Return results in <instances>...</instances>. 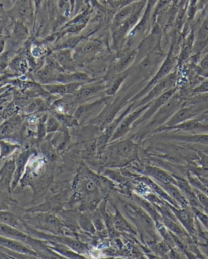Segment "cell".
I'll use <instances>...</instances> for the list:
<instances>
[{
	"label": "cell",
	"mask_w": 208,
	"mask_h": 259,
	"mask_svg": "<svg viewBox=\"0 0 208 259\" xmlns=\"http://www.w3.org/2000/svg\"><path fill=\"white\" fill-rule=\"evenodd\" d=\"M181 101L176 94L172 96L170 98L169 101L167 103H164L159 110L157 111L156 113L153 116L151 122H149L146 127V131H150L152 130L159 128L167 122V120L169 119L171 116L180 107V103Z\"/></svg>",
	"instance_id": "obj_1"
},
{
	"label": "cell",
	"mask_w": 208,
	"mask_h": 259,
	"mask_svg": "<svg viewBox=\"0 0 208 259\" xmlns=\"http://www.w3.org/2000/svg\"><path fill=\"white\" fill-rule=\"evenodd\" d=\"M177 81V73L172 72L170 73L168 76H165L164 79H162L161 81H159L158 83L155 84L153 88L149 90L147 96H145V98L140 99L138 102L135 107H141V106L147 104L149 102L154 100L155 98H158L159 96L163 94L164 92L169 90L171 88H174L175 84Z\"/></svg>",
	"instance_id": "obj_2"
},
{
	"label": "cell",
	"mask_w": 208,
	"mask_h": 259,
	"mask_svg": "<svg viewBox=\"0 0 208 259\" xmlns=\"http://www.w3.org/2000/svg\"><path fill=\"white\" fill-rule=\"evenodd\" d=\"M202 111L203 110H201V108L196 107V105H190L188 107L178 108L171 116L169 119L167 120V122L161 127L157 128L156 130L157 131H164L167 127L181 124L182 122L192 119L194 117L198 115L199 113H201Z\"/></svg>",
	"instance_id": "obj_3"
},
{
	"label": "cell",
	"mask_w": 208,
	"mask_h": 259,
	"mask_svg": "<svg viewBox=\"0 0 208 259\" xmlns=\"http://www.w3.org/2000/svg\"><path fill=\"white\" fill-rule=\"evenodd\" d=\"M177 92V88H172L167 92H164L163 94L155 98L154 100L150 102V105H149V109L145 112L143 116L139 117L135 122L133 126L136 127L138 125L141 124L142 122H145V121L150 119L156 113L157 111L159 110V108H161L162 106L164 105V103H167L169 101L170 98H172V96L174 95L175 93Z\"/></svg>",
	"instance_id": "obj_4"
},
{
	"label": "cell",
	"mask_w": 208,
	"mask_h": 259,
	"mask_svg": "<svg viewBox=\"0 0 208 259\" xmlns=\"http://www.w3.org/2000/svg\"><path fill=\"white\" fill-rule=\"evenodd\" d=\"M176 61H175L174 57H172L171 55L168 56L164 61V64L162 65L161 67L159 69L157 74H155V76L154 78L152 79L150 82L148 83L147 86L145 87L143 90L140 91V93H138L137 95L135 96L134 98L131 99L132 102H137L141 97L145 96L146 93L150 90L155 84L158 83L159 81H161L162 79H164L165 76H168L172 69L174 68Z\"/></svg>",
	"instance_id": "obj_5"
},
{
	"label": "cell",
	"mask_w": 208,
	"mask_h": 259,
	"mask_svg": "<svg viewBox=\"0 0 208 259\" xmlns=\"http://www.w3.org/2000/svg\"><path fill=\"white\" fill-rule=\"evenodd\" d=\"M150 105V102L145 105L141 106L140 108H138L137 110L131 113L130 116H128L127 117H125L124 119L122 120V122L120 123L118 128L116 130L114 134H113V138L112 140H117L118 138L122 137L126 133L130 130L131 126H133L134 122L141 116L144 112L147 110V108H149Z\"/></svg>",
	"instance_id": "obj_6"
},
{
	"label": "cell",
	"mask_w": 208,
	"mask_h": 259,
	"mask_svg": "<svg viewBox=\"0 0 208 259\" xmlns=\"http://www.w3.org/2000/svg\"><path fill=\"white\" fill-rule=\"evenodd\" d=\"M0 236L11 238V239L17 240V241L24 242L26 244L31 245V246L32 245L34 246V243L37 242L35 240L30 238L27 235L23 233L20 229L2 223H0Z\"/></svg>",
	"instance_id": "obj_7"
},
{
	"label": "cell",
	"mask_w": 208,
	"mask_h": 259,
	"mask_svg": "<svg viewBox=\"0 0 208 259\" xmlns=\"http://www.w3.org/2000/svg\"><path fill=\"white\" fill-rule=\"evenodd\" d=\"M0 246L4 247V248H7V249L12 250L15 252H20L21 254L25 255H34L36 256V252L30 249V247L25 246L24 242H20L17 240L11 239V238H8V237H3L0 236Z\"/></svg>",
	"instance_id": "obj_8"
},
{
	"label": "cell",
	"mask_w": 208,
	"mask_h": 259,
	"mask_svg": "<svg viewBox=\"0 0 208 259\" xmlns=\"http://www.w3.org/2000/svg\"><path fill=\"white\" fill-rule=\"evenodd\" d=\"M171 209L186 230L188 231L191 235H193L195 233V225L191 213L186 209H175L173 207Z\"/></svg>",
	"instance_id": "obj_9"
},
{
	"label": "cell",
	"mask_w": 208,
	"mask_h": 259,
	"mask_svg": "<svg viewBox=\"0 0 208 259\" xmlns=\"http://www.w3.org/2000/svg\"><path fill=\"white\" fill-rule=\"evenodd\" d=\"M169 139L178 140L182 142L191 143V144L208 145V134H196L191 135H172Z\"/></svg>",
	"instance_id": "obj_10"
},
{
	"label": "cell",
	"mask_w": 208,
	"mask_h": 259,
	"mask_svg": "<svg viewBox=\"0 0 208 259\" xmlns=\"http://www.w3.org/2000/svg\"><path fill=\"white\" fill-rule=\"evenodd\" d=\"M164 191H167V193L169 196L174 199L175 201L181 204L184 207L186 208L188 206L189 201L186 198V196H184V194L181 193V191L176 186V184L169 183L163 185Z\"/></svg>",
	"instance_id": "obj_11"
},
{
	"label": "cell",
	"mask_w": 208,
	"mask_h": 259,
	"mask_svg": "<svg viewBox=\"0 0 208 259\" xmlns=\"http://www.w3.org/2000/svg\"><path fill=\"white\" fill-rule=\"evenodd\" d=\"M146 174H148L149 176H152V177H154L156 181L162 183V185L169 183L177 184V181L172 176L168 175L164 170L158 169V168L148 167L147 169H146Z\"/></svg>",
	"instance_id": "obj_12"
},
{
	"label": "cell",
	"mask_w": 208,
	"mask_h": 259,
	"mask_svg": "<svg viewBox=\"0 0 208 259\" xmlns=\"http://www.w3.org/2000/svg\"><path fill=\"white\" fill-rule=\"evenodd\" d=\"M208 43V19L205 20L203 24L201 25V29H199L197 37H196V45L195 48L196 51H201L204 47Z\"/></svg>",
	"instance_id": "obj_13"
},
{
	"label": "cell",
	"mask_w": 208,
	"mask_h": 259,
	"mask_svg": "<svg viewBox=\"0 0 208 259\" xmlns=\"http://www.w3.org/2000/svg\"><path fill=\"white\" fill-rule=\"evenodd\" d=\"M0 223L12 226L14 228H18L20 230L22 228L16 217L13 213L9 212V211L0 210Z\"/></svg>",
	"instance_id": "obj_14"
},
{
	"label": "cell",
	"mask_w": 208,
	"mask_h": 259,
	"mask_svg": "<svg viewBox=\"0 0 208 259\" xmlns=\"http://www.w3.org/2000/svg\"><path fill=\"white\" fill-rule=\"evenodd\" d=\"M80 87V84L72 83L65 85V86H52L47 87V89L52 93H57V94H66V93H71L75 92L77 88Z\"/></svg>",
	"instance_id": "obj_15"
},
{
	"label": "cell",
	"mask_w": 208,
	"mask_h": 259,
	"mask_svg": "<svg viewBox=\"0 0 208 259\" xmlns=\"http://www.w3.org/2000/svg\"><path fill=\"white\" fill-rule=\"evenodd\" d=\"M189 105H196V107L201 108V110H204L205 108H208V93H201L191 98V100L188 101Z\"/></svg>",
	"instance_id": "obj_16"
},
{
	"label": "cell",
	"mask_w": 208,
	"mask_h": 259,
	"mask_svg": "<svg viewBox=\"0 0 208 259\" xmlns=\"http://www.w3.org/2000/svg\"><path fill=\"white\" fill-rule=\"evenodd\" d=\"M135 147V144L130 142V140H127L126 142L120 143L118 146L116 147V154H118V156H128L132 153Z\"/></svg>",
	"instance_id": "obj_17"
},
{
	"label": "cell",
	"mask_w": 208,
	"mask_h": 259,
	"mask_svg": "<svg viewBox=\"0 0 208 259\" xmlns=\"http://www.w3.org/2000/svg\"><path fill=\"white\" fill-rule=\"evenodd\" d=\"M14 169H15L14 162L11 161V160L6 162V164H5V166L0 172L1 181L5 182V181H10V179L12 177V172Z\"/></svg>",
	"instance_id": "obj_18"
},
{
	"label": "cell",
	"mask_w": 208,
	"mask_h": 259,
	"mask_svg": "<svg viewBox=\"0 0 208 259\" xmlns=\"http://www.w3.org/2000/svg\"><path fill=\"white\" fill-rule=\"evenodd\" d=\"M103 88H104L103 86L88 87V88H81L77 94V97L79 98H89L91 96L94 95L98 92H100L101 90H103Z\"/></svg>",
	"instance_id": "obj_19"
},
{
	"label": "cell",
	"mask_w": 208,
	"mask_h": 259,
	"mask_svg": "<svg viewBox=\"0 0 208 259\" xmlns=\"http://www.w3.org/2000/svg\"><path fill=\"white\" fill-rule=\"evenodd\" d=\"M163 220H164V224L167 225V228H169L170 230H172V232L177 233V235L183 234L182 229L175 222L171 220L168 218H164Z\"/></svg>",
	"instance_id": "obj_20"
},
{
	"label": "cell",
	"mask_w": 208,
	"mask_h": 259,
	"mask_svg": "<svg viewBox=\"0 0 208 259\" xmlns=\"http://www.w3.org/2000/svg\"><path fill=\"white\" fill-rule=\"evenodd\" d=\"M194 193L196 195V197L198 199L199 202L201 203V206L208 210V196L206 194L203 193L202 191H199L197 189L195 188Z\"/></svg>",
	"instance_id": "obj_21"
},
{
	"label": "cell",
	"mask_w": 208,
	"mask_h": 259,
	"mask_svg": "<svg viewBox=\"0 0 208 259\" xmlns=\"http://www.w3.org/2000/svg\"><path fill=\"white\" fill-rule=\"evenodd\" d=\"M127 76L128 74H126L125 76H121V77H119L118 80H116L115 82L113 83V86L111 87V88L107 91L108 94H109V95H113V94H114V93H116V91L118 90V88H119L120 85H121L122 81H124L125 78L127 77Z\"/></svg>",
	"instance_id": "obj_22"
},
{
	"label": "cell",
	"mask_w": 208,
	"mask_h": 259,
	"mask_svg": "<svg viewBox=\"0 0 208 259\" xmlns=\"http://www.w3.org/2000/svg\"><path fill=\"white\" fill-rule=\"evenodd\" d=\"M16 149V146L14 145H10L6 143H0V149H1V154L2 156H6L10 152L14 151V149Z\"/></svg>",
	"instance_id": "obj_23"
},
{
	"label": "cell",
	"mask_w": 208,
	"mask_h": 259,
	"mask_svg": "<svg viewBox=\"0 0 208 259\" xmlns=\"http://www.w3.org/2000/svg\"><path fill=\"white\" fill-rule=\"evenodd\" d=\"M98 47V45L96 44L95 42H89L81 47V52L82 53H89L94 51Z\"/></svg>",
	"instance_id": "obj_24"
},
{
	"label": "cell",
	"mask_w": 208,
	"mask_h": 259,
	"mask_svg": "<svg viewBox=\"0 0 208 259\" xmlns=\"http://www.w3.org/2000/svg\"><path fill=\"white\" fill-rule=\"evenodd\" d=\"M115 223L117 224V228L118 229H122V230H126L128 228H130V226L128 225V223L125 222L124 219L118 214L117 218L115 219Z\"/></svg>",
	"instance_id": "obj_25"
},
{
	"label": "cell",
	"mask_w": 208,
	"mask_h": 259,
	"mask_svg": "<svg viewBox=\"0 0 208 259\" xmlns=\"http://www.w3.org/2000/svg\"><path fill=\"white\" fill-rule=\"evenodd\" d=\"M194 93L196 94H201V93H208V80L203 81L201 85H199L198 87H196L193 91Z\"/></svg>",
	"instance_id": "obj_26"
},
{
	"label": "cell",
	"mask_w": 208,
	"mask_h": 259,
	"mask_svg": "<svg viewBox=\"0 0 208 259\" xmlns=\"http://www.w3.org/2000/svg\"><path fill=\"white\" fill-rule=\"evenodd\" d=\"M204 52H206V54L204 58L202 59V61H201L200 64V68L205 72H208V49L205 50Z\"/></svg>",
	"instance_id": "obj_27"
},
{
	"label": "cell",
	"mask_w": 208,
	"mask_h": 259,
	"mask_svg": "<svg viewBox=\"0 0 208 259\" xmlns=\"http://www.w3.org/2000/svg\"><path fill=\"white\" fill-rule=\"evenodd\" d=\"M208 0H199L198 7H203L204 5H206Z\"/></svg>",
	"instance_id": "obj_28"
},
{
	"label": "cell",
	"mask_w": 208,
	"mask_h": 259,
	"mask_svg": "<svg viewBox=\"0 0 208 259\" xmlns=\"http://www.w3.org/2000/svg\"><path fill=\"white\" fill-rule=\"evenodd\" d=\"M202 249L204 250V252H205V254L208 257V245L207 246H202Z\"/></svg>",
	"instance_id": "obj_29"
}]
</instances>
